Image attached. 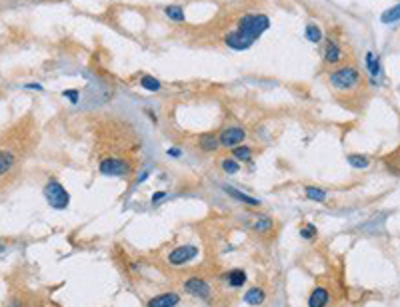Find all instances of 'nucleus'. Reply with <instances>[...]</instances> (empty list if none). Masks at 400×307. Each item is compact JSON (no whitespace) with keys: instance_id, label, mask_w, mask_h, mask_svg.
<instances>
[{"instance_id":"nucleus-1","label":"nucleus","mask_w":400,"mask_h":307,"mask_svg":"<svg viewBox=\"0 0 400 307\" xmlns=\"http://www.w3.org/2000/svg\"><path fill=\"white\" fill-rule=\"evenodd\" d=\"M268 28H270V18L266 14H260V12L244 14L238 20L236 28L224 36V44L236 52L248 50Z\"/></svg>"},{"instance_id":"nucleus-2","label":"nucleus","mask_w":400,"mask_h":307,"mask_svg":"<svg viewBox=\"0 0 400 307\" xmlns=\"http://www.w3.org/2000/svg\"><path fill=\"white\" fill-rule=\"evenodd\" d=\"M328 82L334 90L338 92H350L354 88H358L360 82H362V76L360 72L354 68V66H340L328 74Z\"/></svg>"},{"instance_id":"nucleus-3","label":"nucleus","mask_w":400,"mask_h":307,"mask_svg":"<svg viewBox=\"0 0 400 307\" xmlns=\"http://www.w3.org/2000/svg\"><path fill=\"white\" fill-rule=\"evenodd\" d=\"M98 172L102 175H108V178H128V175L134 172L132 170V164L124 158H118V156H106L102 158L100 164H98Z\"/></svg>"},{"instance_id":"nucleus-4","label":"nucleus","mask_w":400,"mask_h":307,"mask_svg":"<svg viewBox=\"0 0 400 307\" xmlns=\"http://www.w3.org/2000/svg\"><path fill=\"white\" fill-rule=\"evenodd\" d=\"M44 197L46 202L50 204V208L54 210H66L68 204H70V193L64 190L60 182L56 180H48L46 186H44Z\"/></svg>"},{"instance_id":"nucleus-5","label":"nucleus","mask_w":400,"mask_h":307,"mask_svg":"<svg viewBox=\"0 0 400 307\" xmlns=\"http://www.w3.org/2000/svg\"><path fill=\"white\" fill-rule=\"evenodd\" d=\"M246 130L240 128V126H228L224 128L220 134H218V142H220V148H228L232 150L236 146H242L244 140H246Z\"/></svg>"},{"instance_id":"nucleus-6","label":"nucleus","mask_w":400,"mask_h":307,"mask_svg":"<svg viewBox=\"0 0 400 307\" xmlns=\"http://www.w3.org/2000/svg\"><path fill=\"white\" fill-rule=\"evenodd\" d=\"M182 288H184L186 293H190V295H194L198 299H204V301H210V297H212V289H210L208 281L202 279V277H196V275L188 277L182 283Z\"/></svg>"},{"instance_id":"nucleus-7","label":"nucleus","mask_w":400,"mask_h":307,"mask_svg":"<svg viewBox=\"0 0 400 307\" xmlns=\"http://www.w3.org/2000/svg\"><path fill=\"white\" fill-rule=\"evenodd\" d=\"M196 255H198L196 246H178L168 253V263L170 266H184V263H190L192 259H196Z\"/></svg>"},{"instance_id":"nucleus-8","label":"nucleus","mask_w":400,"mask_h":307,"mask_svg":"<svg viewBox=\"0 0 400 307\" xmlns=\"http://www.w3.org/2000/svg\"><path fill=\"white\" fill-rule=\"evenodd\" d=\"M180 303V295L174 291H164L148 299L146 307H176Z\"/></svg>"},{"instance_id":"nucleus-9","label":"nucleus","mask_w":400,"mask_h":307,"mask_svg":"<svg viewBox=\"0 0 400 307\" xmlns=\"http://www.w3.org/2000/svg\"><path fill=\"white\" fill-rule=\"evenodd\" d=\"M222 190H224V193H228L230 197H232V200H236V202H240L244 206H250V208H258L260 206V200H256V197H252V195H248V193H244V192H240L236 188L222 186Z\"/></svg>"},{"instance_id":"nucleus-10","label":"nucleus","mask_w":400,"mask_h":307,"mask_svg":"<svg viewBox=\"0 0 400 307\" xmlns=\"http://www.w3.org/2000/svg\"><path fill=\"white\" fill-rule=\"evenodd\" d=\"M330 303V291L326 288H316L308 295V307H326Z\"/></svg>"},{"instance_id":"nucleus-11","label":"nucleus","mask_w":400,"mask_h":307,"mask_svg":"<svg viewBox=\"0 0 400 307\" xmlns=\"http://www.w3.org/2000/svg\"><path fill=\"white\" fill-rule=\"evenodd\" d=\"M342 60V48L338 46L336 40H328L324 48V62L326 64H338Z\"/></svg>"},{"instance_id":"nucleus-12","label":"nucleus","mask_w":400,"mask_h":307,"mask_svg":"<svg viewBox=\"0 0 400 307\" xmlns=\"http://www.w3.org/2000/svg\"><path fill=\"white\" fill-rule=\"evenodd\" d=\"M198 146L202 152H216L220 148V142H218V136L208 132V134H200L198 136Z\"/></svg>"},{"instance_id":"nucleus-13","label":"nucleus","mask_w":400,"mask_h":307,"mask_svg":"<svg viewBox=\"0 0 400 307\" xmlns=\"http://www.w3.org/2000/svg\"><path fill=\"white\" fill-rule=\"evenodd\" d=\"M264 299H266V293H264L262 288H248L246 293H244V303H248V305H252V307L262 305Z\"/></svg>"},{"instance_id":"nucleus-14","label":"nucleus","mask_w":400,"mask_h":307,"mask_svg":"<svg viewBox=\"0 0 400 307\" xmlns=\"http://www.w3.org/2000/svg\"><path fill=\"white\" fill-rule=\"evenodd\" d=\"M224 279H226V283H228L232 289L242 288V285L248 281V277H246V273H244L242 269H232V271H228V273L224 275Z\"/></svg>"},{"instance_id":"nucleus-15","label":"nucleus","mask_w":400,"mask_h":307,"mask_svg":"<svg viewBox=\"0 0 400 307\" xmlns=\"http://www.w3.org/2000/svg\"><path fill=\"white\" fill-rule=\"evenodd\" d=\"M364 62H366V68H368L372 80H376L378 76H380V58H378V54L368 52L366 58H364Z\"/></svg>"},{"instance_id":"nucleus-16","label":"nucleus","mask_w":400,"mask_h":307,"mask_svg":"<svg viewBox=\"0 0 400 307\" xmlns=\"http://www.w3.org/2000/svg\"><path fill=\"white\" fill-rule=\"evenodd\" d=\"M140 88H142V90H146V92H158L160 88H162V84H160V80L154 78L152 74H144V76L140 78Z\"/></svg>"},{"instance_id":"nucleus-17","label":"nucleus","mask_w":400,"mask_h":307,"mask_svg":"<svg viewBox=\"0 0 400 307\" xmlns=\"http://www.w3.org/2000/svg\"><path fill=\"white\" fill-rule=\"evenodd\" d=\"M304 36H306V40L312 42V44H320V40H322V30H320L318 24H314V22H308L306 28H304Z\"/></svg>"},{"instance_id":"nucleus-18","label":"nucleus","mask_w":400,"mask_h":307,"mask_svg":"<svg viewBox=\"0 0 400 307\" xmlns=\"http://www.w3.org/2000/svg\"><path fill=\"white\" fill-rule=\"evenodd\" d=\"M164 14L170 18L172 22H184L186 20V14H184V8L180 4H168L164 8Z\"/></svg>"},{"instance_id":"nucleus-19","label":"nucleus","mask_w":400,"mask_h":307,"mask_svg":"<svg viewBox=\"0 0 400 307\" xmlns=\"http://www.w3.org/2000/svg\"><path fill=\"white\" fill-rule=\"evenodd\" d=\"M304 193H306V197L308 200H312V202H318V204H322L324 200H326V190H322V188H316V186H306L304 188Z\"/></svg>"},{"instance_id":"nucleus-20","label":"nucleus","mask_w":400,"mask_h":307,"mask_svg":"<svg viewBox=\"0 0 400 307\" xmlns=\"http://www.w3.org/2000/svg\"><path fill=\"white\" fill-rule=\"evenodd\" d=\"M346 160L354 170H366L370 166V160L366 156H360V154H348Z\"/></svg>"},{"instance_id":"nucleus-21","label":"nucleus","mask_w":400,"mask_h":307,"mask_svg":"<svg viewBox=\"0 0 400 307\" xmlns=\"http://www.w3.org/2000/svg\"><path fill=\"white\" fill-rule=\"evenodd\" d=\"M12 166H14V154L2 150L0 152V175H4Z\"/></svg>"},{"instance_id":"nucleus-22","label":"nucleus","mask_w":400,"mask_h":307,"mask_svg":"<svg viewBox=\"0 0 400 307\" xmlns=\"http://www.w3.org/2000/svg\"><path fill=\"white\" fill-rule=\"evenodd\" d=\"M232 158L236 160V162H248L250 158H252V148L250 146H236V148H232Z\"/></svg>"},{"instance_id":"nucleus-23","label":"nucleus","mask_w":400,"mask_h":307,"mask_svg":"<svg viewBox=\"0 0 400 307\" xmlns=\"http://www.w3.org/2000/svg\"><path fill=\"white\" fill-rule=\"evenodd\" d=\"M272 226H274V224H272V219H270L268 215H258L256 222L252 224V230L258 231V233H264V231H270Z\"/></svg>"},{"instance_id":"nucleus-24","label":"nucleus","mask_w":400,"mask_h":307,"mask_svg":"<svg viewBox=\"0 0 400 307\" xmlns=\"http://www.w3.org/2000/svg\"><path fill=\"white\" fill-rule=\"evenodd\" d=\"M380 20H382V24H394V22H398V20H400V4H396V6L388 8V10H384L382 16H380Z\"/></svg>"},{"instance_id":"nucleus-25","label":"nucleus","mask_w":400,"mask_h":307,"mask_svg":"<svg viewBox=\"0 0 400 307\" xmlns=\"http://www.w3.org/2000/svg\"><path fill=\"white\" fill-rule=\"evenodd\" d=\"M220 168H222L226 173H232V175L240 172V164H238L232 156H230V158H224V160L220 162Z\"/></svg>"},{"instance_id":"nucleus-26","label":"nucleus","mask_w":400,"mask_h":307,"mask_svg":"<svg viewBox=\"0 0 400 307\" xmlns=\"http://www.w3.org/2000/svg\"><path fill=\"white\" fill-rule=\"evenodd\" d=\"M300 237L302 239H306V241H312V239H316V235H318V230H316V226H312V224H304L302 228H300Z\"/></svg>"},{"instance_id":"nucleus-27","label":"nucleus","mask_w":400,"mask_h":307,"mask_svg":"<svg viewBox=\"0 0 400 307\" xmlns=\"http://www.w3.org/2000/svg\"><path fill=\"white\" fill-rule=\"evenodd\" d=\"M62 96L64 98H68L72 104H78V98H80V92L78 90H64L62 92Z\"/></svg>"},{"instance_id":"nucleus-28","label":"nucleus","mask_w":400,"mask_h":307,"mask_svg":"<svg viewBox=\"0 0 400 307\" xmlns=\"http://www.w3.org/2000/svg\"><path fill=\"white\" fill-rule=\"evenodd\" d=\"M166 154H168L170 158H180V156H182V150H180V148H168Z\"/></svg>"},{"instance_id":"nucleus-29","label":"nucleus","mask_w":400,"mask_h":307,"mask_svg":"<svg viewBox=\"0 0 400 307\" xmlns=\"http://www.w3.org/2000/svg\"><path fill=\"white\" fill-rule=\"evenodd\" d=\"M164 197H166V192H156V193H152V204H158L160 200H164Z\"/></svg>"},{"instance_id":"nucleus-30","label":"nucleus","mask_w":400,"mask_h":307,"mask_svg":"<svg viewBox=\"0 0 400 307\" xmlns=\"http://www.w3.org/2000/svg\"><path fill=\"white\" fill-rule=\"evenodd\" d=\"M146 178H148V172H140V175L136 178V184H142Z\"/></svg>"},{"instance_id":"nucleus-31","label":"nucleus","mask_w":400,"mask_h":307,"mask_svg":"<svg viewBox=\"0 0 400 307\" xmlns=\"http://www.w3.org/2000/svg\"><path fill=\"white\" fill-rule=\"evenodd\" d=\"M28 90H42V84H26Z\"/></svg>"},{"instance_id":"nucleus-32","label":"nucleus","mask_w":400,"mask_h":307,"mask_svg":"<svg viewBox=\"0 0 400 307\" xmlns=\"http://www.w3.org/2000/svg\"><path fill=\"white\" fill-rule=\"evenodd\" d=\"M0 251H4V246H2V244H0Z\"/></svg>"}]
</instances>
